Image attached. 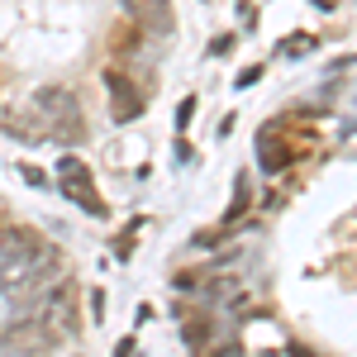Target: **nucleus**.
Returning <instances> with one entry per match:
<instances>
[{
    "mask_svg": "<svg viewBox=\"0 0 357 357\" xmlns=\"http://www.w3.org/2000/svg\"><path fill=\"white\" fill-rule=\"evenodd\" d=\"M91 314H96V319L105 314V296H100V291H91Z\"/></svg>",
    "mask_w": 357,
    "mask_h": 357,
    "instance_id": "0eeeda50",
    "label": "nucleus"
},
{
    "mask_svg": "<svg viewBox=\"0 0 357 357\" xmlns=\"http://www.w3.org/2000/svg\"><path fill=\"white\" fill-rule=\"evenodd\" d=\"M33 110H38L43 129H48L57 143H82V138H86V119H82V105H77V96H72V91H62V86L38 91Z\"/></svg>",
    "mask_w": 357,
    "mask_h": 357,
    "instance_id": "f257e3e1",
    "label": "nucleus"
},
{
    "mask_svg": "<svg viewBox=\"0 0 357 357\" xmlns=\"http://www.w3.org/2000/svg\"><path fill=\"white\" fill-rule=\"evenodd\" d=\"M124 15L134 20L138 29H172V10H167V0H124Z\"/></svg>",
    "mask_w": 357,
    "mask_h": 357,
    "instance_id": "20e7f679",
    "label": "nucleus"
},
{
    "mask_svg": "<svg viewBox=\"0 0 357 357\" xmlns=\"http://www.w3.org/2000/svg\"><path fill=\"white\" fill-rule=\"evenodd\" d=\"M62 176H67V186H62V191L72 195L77 205H86L91 215H105V200L96 195V186H91V172H86L82 162H72V158H67V162H62Z\"/></svg>",
    "mask_w": 357,
    "mask_h": 357,
    "instance_id": "f03ea898",
    "label": "nucleus"
},
{
    "mask_svg": "<svg viewBox=\"0 0 357 357\" xmlns=\"http://www.w3.org/2000/svg\"><path fill=\"white\" fill-rule=\"evenodd\" d=\"M105 86H110V96H114L110 114L119 119V124H129V119H138V114H143V96H138L134 82H124L119 72H105Z\"/></svg>",
    "mask_w": 357,
    "mask_h": 357,
    "instance_id": "7ed1b4c3",
    "label": "nucleus"
},
{
    "mask_svg": "<svg viewBox=\"0 0 357 357\" xmlns=\"http://www.w3.org/2000/svg\"><path fill=\"white\" fill-rule=\"evenodd\" d=\"M305 48H314V38H305V33H296V38H286V43L276 48V53H281V57H296V53H305Z\"/></svg>",
    "mask_w": 357,
    "mask_h": 357,
    "instance_id": "39448f33",
    "label": "nucleus"
},
{
    "mask_svg": "<svg viewBox=\"0 0 357 357\" xmlns=\"http://www.w3.org/2000/svg\"><path fill=\"white\" fill-rule=\"evenodd\" d=\"M191 114H195V100H181V110H176V129H186Z\"/></svg>",
    "mask_w": 357,
    "mask_h": 357,
    "instance_id": "423d86ee",
    "label": "nucleus"
}]
</instances>
